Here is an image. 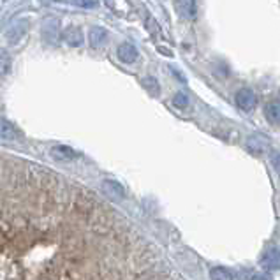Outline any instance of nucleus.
Segmentation results:
<instances>
[{
  "instance_id": "9",
  "label": "nucleus",
  "mask_w": 280,
  "mask_h": 280,
  "mask_svg": "<svg viewBox=\"0 0 280 280\" xmlns=\"http://www.w3.org/2000/svg\"><path fill=\"white\" fill-rule=\"evenodd\" d=\"M265 117L271 125H280V101H271L266 104Z\"/></svg>"
},
{
  "instance_id": "8",
  "label": "nucleus",
  "mask_w": 280,
  "mask_h": 280,
  "mask_svg": "<svg viewBox=\"0 0 280 280\" xmlns=\"http://www.w3.org/2000/svg\"><path fill=\"white\" fill-rule=\"evenodd\" d=\"M175 6L183 18L192 20L196 16V0H175Z\"/></svg>"
},
{
  "instance_id": "19",
  "label": "nucleus",
  "mask_w": 280,
  "mask_h": 280,
  "mask_svg": "<svg viewBox=\"0 0 280 280\" xmlns=\"http://www.w3.org/2000/svg\"><path fill=\"white\" fill-rule=\"evenodd\" d=\"M76 4H80L81 7H96V2L94 0H74Z\"/></svg>"
},
{
  "instance_id": "20",
  "label": "nucleus",
  "mask_w": 280,
  "mask_h": 280,
  "mask_svg": "<svg viewBox=\"0 0 280 280\" xmlns=\"http://www.w3.org/2000/svg\"><path fill=\"white\" fill-rule=\"evenodd\" d=\"M252 280H271L268 275H254Z\"/></svg>"
},
{
  "instance_id": "12",
  "label": "nucleus",
  "mask_w": 280,
  "mask_h": 280,
  "mask_svg": "<svg viewBox=\"0 0 280 280\" xmlns=\"http://www.w3.org/2000/svg\"><path fill=\"white\" fill-rule=\"evenodd\" d=\"M210 278L212 280H234L231 271L222 268V266H215V268L210 270Z\"/></svg>"
},
{
  "instance_id": "18",
  "label": "nucleus",
  "mask_w": 280,
  "mask_h": 280,
  "mask_svg": "<svg viewBox=\"0 0 280 280\" xmlns=\"http://www.w3.org/2000/svg\"><path fill=\"white\" fill-rule=\"evenodd\" d=\"M143 85H145L148 90H152V94H154V96H157V94H159V86H157V81H155L154 78H148V80L143 81Z\"/></svg>"
},
{
  "instance_id": "13",
  "label": "nucleus",
  "mask_w": 280,
  "mask_h": 280,
  "mask_svg": "<svg viewBox=\"0 0 280 280\" xmlns=\"http://www.w3.org/2000/svg\"><path fill=\"white\" fill-rule=\"evenodd\" d=\"M104 189H106V192H108L109 196H113V197H123V194H125L123 189H122V185L117 183V182H111V180H106Z\"/></svg>"
},
{
  "instance_id": "4",
  "label": "nucleus",
  "mask_w": 280,
  "mask_h": 280,
  "mask_svg": "<svg viewBox=\"0 0 280 280\" xmlns=\"http://www.w3.org/2000/svg\"><path fill=\"white\" fill-rule=\"evenodd\" d=\"M118 59H120L123 64H133V62L138 60L139 53L138 49H136V46H133L130 43H123L118 46V51H117Z\"/></svg>"
},
{
  "instance_id": "6",
  "label": "nucleus",
  "mask_w": 280,
  "mask_h": 280,
  "mask_svg": "<svg viewBox=\"0 0 280 280\" xmlns=\"http://www.w3.org/2000/svg\"><path fill=\"white\" fill-rule=\"evenodd\" d=\"M261 265L268 270H280V249H270L265 252Z\"/></svg>"
},
{
  "instance_id": "5",
  "label": "nucleus",
  "mask_w": 280,
  "mask_h": 280,
  "mask_svg": "<svg viewBox=\"0 0 280 280\" xmlns=\"http://www.w3.org/2000/svg\"><path fill=\"white\" fill-rule=\"evenodd\" d=\"M49 155H51L55 160H62V162H69V160H74L76 159V152L72 148L65 146V145H57L49 150Z\"/></svg>"
},
{
  "instance_id": "3",
  "label": "nucleus",
  "mask_w": 280,
  "mask_h": 280,
  "mask_svg": "<svg viewBox=\"0 0 280 280\" xmlns=\"http://www.w3.org/2000/svg\"><path fill=\"white\" fill-rule=\"evenodd\" d=\"M27 30H28V20H22V22L14 23L9 30H7V41H9L11 44H16L18 41L23 39Z\"/></svg>"
},
{
  "instance_id": "11",
  "label": "nucleus",
  "mask_w": 280,
  "mask_h": 280,
  "mask_svg": "<svg viewBox=\"0 0 280 280\" xmlns=\"http://www.w3.org/2000/svg\"><path fill=\"white\" fill-rule=\"evenodd\" d=\"M247 148H249L252 154H263V152H266V148H268V143H266L265 138H261V136H252V138L247 139Z\"/></svg>"
},
{
  "instance_id": "17",
  "label": "nucleus",
  "mask_w": 280,
  "mask_h": 280,
  "mask_svg": "<svg viewBox=\"0 0 280 280\" xmlns=\"http://www.w3.org/2000/svg\"><path fill=\"white\" fill-rule=\"evenodd\" d=\"M46 32H48V35H44V39L49 41V43H53V41L57 39V27H49V25H44L43 34H46Z\"/></svg>"
},
{
  "instance_id": "10",
  "label": "nucleus",
  "mask_w": 280,
  "mask_h": 280,
  "mask_svg": "<svg viewBox=\"0 0 280 280\" xmlns=\"http://www.w3.org/2000/svg\"><path fill=\"white\" fill-rule=\"evenodd\" d=\"M64 41L69 44V46H81L83 44V34L78 27H71L64 32Z\"/></svg>"
},
{
  "instance_id": "15",
  "label": "nucleus",
  "mask_w": 280,
  "mask_h": 280,
  "mask_svg": "<svg viewBox=\"0 0 280 280\" xmlns=\"http://www.w3.org/2000/svg\"><path fill=\"white\" fill-rule=\"evenodd\" d=\"M173 104H175L176 108H180V109L187 108V106H189V97L185 96V94H176V96L173 97Z\"/></svg>"
},
{
  "instance_id": "7",
  "label": "nucleus",
  "mask_w": 280,
  "mask_h": 280,
  "mask_svg": "<svg viewBox=\"0 0 280 280\" xmlns=\"http://www.w3.org/2000/svg\"><path fill=\"white\" fill-rule=\"evenodd\" d=\"M108 39V32L102 27H92L88 32V43L92 48H101Z\"/></svg>"
},
{
  "instance_id": "1",
  "label": "nucleus",
  "mask_w": 280,
  "mask_h": 280,
  "mask_svg": "<svg viewBox=\"0 0 280 280\" xmlns=\"http://www.w3.org/2000/svg\"><path fill=\"white\" fill-rule=\"evenodd\" d=\"M236 104H238V108L244 109V111H252L254 108H256V104H257L256 94H254L250 88L238 90V94H236Z\"/></svg>"
},
{
  "instance_id": "2",
  "label": "nucleus",
  "mask_w": 280,
  "mask_h": 280,
  "mask_svg": "<svg viewBox=\"0 0 280 280\" xmlns=\"http://www.w3.org/2000/svg\"><path fill=\"white\" fill-rule=\"evenodd\" d=\"M0 139L14 143V141H18V139H22V133H20V130L16 129L9 120L0 118Z\"/></svg>"
},
{
  "instance_id": "16",
  "label": "nucleus",
  "mask_w": 280,
  "mask_h": 280,
  "mask_svg": "<svg viewBox=\"0 0 280 280\" xmlns=\"http://www.w3.org/2000/svg\"><path fill=\"white\" fill-rule=\"evenodd\" d=\"M270 162H271V166H273L275 173L280 176V154H277V152H271V154H270Z\"/></svg>"
},
{
  "instance_id": "14",
  "label": "nucleus",
  "mask_w": 280,
  "mask_h": 280,
  "mask_svg": "<svg viewBox=\"0 0 280 280\" xmlns=\"http://www.w3.org/2000/svg\"><path fill=\"white\" fill-rule=\"evenodd\" d=\"M11 67V59L9 55H7V51H4V49H0V74H7Z\"/></svg>"
}]
</instances>
